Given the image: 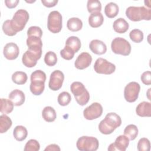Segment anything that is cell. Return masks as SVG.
<instances>
[{"mask_svg":"<svg viewBox=\"0 0 151 151\" xmlns=\"http://www.w3.org/2000/svg\"><path fill=\"white\" fill-rule=\"evenodd\" d=\"M94 69L98 74L109 75L115 71L116 66L104 58H99L94 64Z\"/></svg>","mask_w":151,"mask_h":151,"instance_id":"obj_9","label":"cell"},{"mask_svg":"<svg viewBox=\"0 0 151 151\" xmlns=\"http://www.w3.org/2000/svg\"><path fill=\"white\" fill-rule=\"evenodd\" d=\"M2 30L4 34L8 36H14L17 33L14 29L12 24L11 20L8 19L4 21L2 25Z\"/></svg>","mask_w":151,"mask_h":151,"instance_id":"obj_36","label":"cell"},{"mask_svg":"<svg viewBox=\"0 0 151 151\" xmlns=\"http://www.w3.org/2000/svg\"><path fill=\"white\" fill-rule=\"evenodd\" d=\"M67 27L68 29H69L71 31H78L81 30L83 27V22L78 18L73 17L70 18L67 21Z\"/></svg>","mask_w":151,"mask_h":151,"instance_id":"obj_23","label":"cell"},{"mask_svg":"<svg viewBox=\"0 0 151 151\" xmlns=\"http://www.w3.org/2000/svg\"><path fill=\"white\" fill-rule=\"evenodd\" d=\"M104 21V18L100 12L91 14L88 17V24L93 28L100 27Z\"/></svg>","mask_w":151,"mask_h":151,"instance_id":"obj_22","label":"cell"},{"mask_svg":"<svg viewBox=\"0 0 151 151\" xmlns=\"http://www.w3.org/2000/svg\"><path fill=\"white\" fill-rule=\"evenodd\" d=\"M28 79L27 74L23 71H15L12 75V81L17 84H24Z\"/></svg>","mask_w":151,"mask_h":151,"instance_id":"obj_31","label":"cell"},{"mask_svg":"<svg viewBox=\"0 0 151 151\" xmlns=\"http://www.w3.org/2000/svg\"><path fill=\"white\" fill-rule=\"evenodd\" d=\"M62 22V15L58 11H52L50 12L48 16L47 27L50 32L54 34L60 32L63 27Z\"/></svg>","mask_w":151,"mask_h":151,"instance_id":"obj_8","label":"cell"},{"mask_svg":"<svg viewBox=\"0 0 151 151\" xmlns=\"http://www.w3.org/2000/svg\"><path fill=\"white\" fill-rule=\"evenodd\" d=\"M44 62L48 66L52 67L55 65L57 62L56 54L51 51L47 52L44 56Z\"/></svg>","mask_w":151,"mask_h":151,"instance_id":"obj_33","label":"cell"},{"mask_svg":"<svg viewBox=\"0 0 151 151\" xmlns=\"http://www.w3.org/2000/svg\"><path fill=\"white\" fill-rule=\"evenodd\" d=\"M70 90L79 105L83 106L88 102L90 94L82 83L79 81L73 82L70 86Z\"/></svg>","mask_w":151,"mask_h":151,"instance_id":"obj_4","label":"cell"},{"mask_svg":"<svg viewBox=\"0 0 151 151\" xmlns=\"http://www.w3.org/2000/svg\"><path fill=\"white\" fill-rule=\"evenodd\" d=\"M87 8L88 12L91 14L100 12L101 10V2L98 0H88L87 3Z\"/></svg>","mask_w":151,"mask_h":151,"instance_id":"obj_32","label":"cell"},{"mask_svg":"<svg viewBox=\"0 0 151 151\" xmlns=\"http://www.w3.org/2000/svg\"><path fill=\"white\" fill-rule=\"evenodd\" d=\"M12 122L11 119L6 114L0 116V133H4L6 132L11 127Z\"/></svg>","mask_w":151,"mask_h":151,"instance_id":"obj_28","label":"cell"},{"mask_svg":"<svg viewBox=\"0 0 151 151\" xmlns=\"http://www.w3.org/2000/svg\"><path fill=\"white\" fill-rule=\"evenodd\" d=\"M138 129L134 124L127 125L124 130V135L127 136L129 140H134L138 134Z\"/></svg>","mask_w":151,"mask_h":151,"instance_id":"obj_30","label":"cell"},{"mask_svg":"<svg viewBox=\"0 0 151 151\" xmlns=\"http://www.w3.org/2000/svg\"><path fill=\"white\" fill-rule=\"evenodd\" d=\"M65 46L70 48L75 53L77 52L81 48L80 40L77 37L71 36L67 39Z\"/></svg>","mask_w":151,"mask_h":151,"instance_id":"obj_25","label":"cell"},{"mask_svg":"<svg viewBox=\"0 0 151 151\" xmlns=\"http://www.w3.org/2000/svg\"><path fill=\"white\" fill-rule=\"evenodd\" d=\"M41 2L44 6L48 8H51L57 5L58 3V0H41Z\"/></svg>","mask_w":151,"mask_h":151,"instance_id":"obj_42","label":"cell"},{"mask_svg":"<svg viewBox=\"0 0 151 151\" xmlns=\"http://www.w3.org/2000/svg\"><path fill=\"white\" fill-rule=\"evenodd\" d=\"M9 99L13 103L14 106H19L24 104L25 100V96L24 92L18 89L12 90L8 96Z\"/></svg>","mask_w":151,"mask_h":151,"instance_id":"obj_18","label":"cell"},{"mask_svg":"<svg viewBox=\"0 0 151 151\" xmlns=\"http://www.w3.org/2000/svg\"><path fill=\"white\" fill-rule=\"evenodd\" d=\"M137 146L139 151H149L150 149V143L148 139L143 137L138 141Z\"/></svg>","mask_w":151,"mask_h":151,"instance_id":"obj_38","label":"cell"},{"mask_svg":"<svg viewBox=\"0 0 151 151\" xmlns=\"http://www.w3.org/2000/svg\"><path fill=\"white\" fill-rule=\"evenodd\" d=\"M58 103L60 106H67L71 100V95L67 91H63L58 96L57 98Z\"/></svg>","mask_w":151,"mask_h":151,"instance_id":"obj_35","label":"cell"},{"mask_svg":"<svg viewBox=\"0 0 151 151\" xmlns=\"http://www.w3.org/2000/svg\"><path fill=\"white\" fill-rule=\"evenodd\" d=\"M140 90V84L135 81H132L128 83L124 87V97L125 100L129 103H133L136 101L138 98Z\"/></svg>","mask_w":151,"mask_h":151,"instance_id":"obj_10","label":"cell"},{"mask_svg":"<svg viewBox=\"0 0 151 151\" xmlns=\"http://www.w3.org/2000/svg\"><path fill=\"white\" fill-rule=\"evenodd\" d=\"M122 124L121 117L115 113L111 112L107 113L105 118L102 120L99 124L100 132L104 134L112 133L116 129L119 127Z\"/></svg>","mask_w":151,"mask_h":151,"instance_id":"obj_1","label":"cell"},{"mask_svg":"<svg viewBox=\"0 0 151 151\" xmlns=\"http://www.w3.org/2000/svg\"><path fill=\"white\" fill-rule=\"evenodd\" d=\"M60 147L56 144H51L50 145H48V146H47L45 147V149H44L45 151H51V150H54V151H60Z\"/></svg>","mask_w":151,"mask_h":151,"instance_id":"obj_44","label":"cell"},{"mask_svg":"<svg viewBox=\"0 0 151 151\" xmlns=\"http://www.w3.org/2000/svg\"><path fill=\"white\" fill-rule=\"evenodd\" d=\"M92 61L91 55L87 52H81L75 61L74 65L78 70H83L88 67Z\"/></svg>","mask_w":151,"mask_h":151,"instance_id":"obj_15","label":"cell"},{"mask_svg":"<svg viewBox=\"0 0 151 151\" xmlns=\"http://www.w3.org/2000/svg\"><path fill=\"white\" fill-rule=\"evenodd\" d=\"M118 5L113 2L108 3L104 8V13L109 18H113L117 16L119 13Z\"/></svg>","mask_w":151,"mask_h":151,"instance_id":"obj_26","label":"cell"},{"mask_svg":"<svg viewBox=\"0 0 151 151\" xmlns=\"http://www.w3.org/2000/svg\"><path fill=\"white\" fill-rule=\"evenodd\" d=\"M31 84L29 89L31 92L35 96L41 95L45 88L46 80L45 73L40 70H37L32 72L30 77Z\"/></svg>","mask_w":151,"mask_h":151,"instance_id":"obj_2","label":"cell"},{"mask_svg":"<svg viewBox=\"0 0 151 151\" xmlns=\"http://www.w3.org/2000/svg\"><path fill=\"white\" fill-rule=\"evenodd\" d=\"M28 50L35 54L40 58L42 55V42L41 38L37 36H29L27 41Z\"/></svg>","mask_w":151,"mask_h":151,"instance_id":"obj_13","label":"cell"},{"mask_svg":"<svg viewBox=\"0 0 151 151\" xmlns=\"http://www.w3.org/2000/svg\"><path fill=\"white\" fill-rule=\"evenodd\" d=\"M27 35L29 36H37L41 38L42 35V31L40 27L37 26L30 27L27 31Z\"/></svg>","mask_w":151,"mask_h":151,"instance_id":"obj_40","label":"cell"},{"mask_svg":"<svg viewBox=\"0 0 151 151\" xmlns=\"http://www.w3.org/2000/svg\"><path fill=\"white\" fill-rule=\"evenodd\" d=\"M111 48L114 53L124 56L129 55L131 52L130 44L126 39L121 37H116L113 40Z\"/></svg>","mask_w":151,"mask_h":151,"instance_id":"obj_6","label":"cell"},{"mask_svg":"<svg viewBox=\"0 0 151 151\" xmlns=\"http://www.w3.org/2000/svg\"><path fill=\"white\" fill-rule=\"evenodd\" d=\"M19 2V1L18 0H5V4L8 8L12 9L15 8L17 6Z\"/></svg>","mask_w":151,"mask_h":151,"instance_id":"obj_43","label":"cell"},{"mask_svg":"<svg viewBox=\"0 0 151 151\" xmlns=\"http://www.w3.org/2000/svg\"><path fill=\"white\" fill-rule=\"evenodd\" d=\"M137 115L140 117H150L151 116V103L147 101H142L140 103L136 109Z\"/></svg>","mask_w":151,"mask_h":151,"instance_id":"obj_20","label":"cell"},{"mask_svg":"<svg viewBox=\"0 0 151 151\" xmlns=\"http://www.w3.org/2000/svg\"><path fill=\"white\" fill-rule=\"evenodd\" d=\"M40 58L34 52L27 50L26 51L22 57V64L27 67L32 68L36 65L37 61Z\"/></svg>","mask_w":151,"mask_h":151,"instance_id":"obj_17","label":"cell"},{"mask_svg":"<svg viewBox=\"0 0 151 151\" xmlns=\"http://www.w3.org/2000/svg\"><path fill=\"white\" fill-rule=\"evenodd\" d=\"M4 57L9 60H13L16 59L19 54V49L18 45L14 42L7 43L3 50Z\"/></svg>","mask_w":151,"mask_h":151,"instance_id":"obj_16","label":"cell"},{"mask_svg":"<svg viewBox=\"0 0 151 151\" xmlns=\"http://www.w3.org/2000/svg\"><path fill=\"white\" fill-rule=\"evenodd\" d=\"M14 109V104L9 100L6 99H1V113L8 114L11 113Z\"/></svg>","mask_w":151,"mask_h":151,"instance_id":"obj_29","label":"cell"},{"mask_svg":"<svg viewBox=\"0 0 151 151\" xmlns=\"http://www.w3.org/2000/svg\"><path fill=\"white\" fill-rule=\"evenodd\" d=\"M126 17L132 21L151 19V9L142 6H131L126 11Z\"/></svg>","mask_w":151,"mask_h":151,"instance_id":"obj_3","label":"cell"},{"mask_svg":"<svg viewBox=\"0 0 151 151\" xmlns=\"http://www.w3.org/2000/svg\"><path fill=\"white\" fill-rule=\"evenodd\" d=\"M129 144V139L125 135H120L115 140L114 143H111L107 150L109 151H125Z\"/></svg>","mask_w":151,"mask_h":151,"instance_id":"obj_14","label":"cell"},{"mask_svg":"<svg viewBox=\"0 0 151 151\" xmlns=\"http://www.w3.org/2000/svg\"><path fill=\"white\" fill-rule=\"evenodd\" d=\"M130 40L136 43H140L143 40V33L139 29H134L129 33Z\"/></svg>","mask_w":151,"mask_h":151,"instance_id":"obj_34","label":"cell"},{"mask_svg":"<svg viewBox=\"0 0 151 151\" xmlns=\"http://www.w3.org/2000/svg\"><path fill=\"white\" fill-rule=\"evenodd\" d=\"M29 17L28 12L25 9H20L15 12L11 19V24L17 32L21 31L25 28Z\"/></svg>","mask_w":151,"mask_h":151,"instance_id":"obj_7","label":"cell"},{"mask_svg":"<svg viewBox=\"0 0 151 151\" xmlns=\"http://www.w3.org/2000/svg\"><path fill=\"white\" fill-rule=\"evenodd\" d=\"M89 48L93 53L97 55L104 54L107 51L106 45L99 40H92L90 42Z\"/></svg>","mask_w":151,"mask_h":151,"instance_id":"obj_19","label":"cell"},{"mask_svg":"<svg viewBox=\"0 0 151 151\" xmlns=\"http://www.w3.org/2000/svg\"><path fill=\"white\" fill-rule=\"evenodd\" d=\"M40 149V145L38 142L35 139L29 140L25 144L24 151H38Z\"/></svg>","mask_w":151,"mask_h":151,"instance_id":"obj_37","label":"cell"},{"mask_svg":"<svg viewBox=\"0 0 151 151\" xmlns=\"http://www.w3.org/2000/svg\"><path fill=\"white\" fill-rule=\"evenodd\" d=\"M64 80L63 73L58 70H54L51 73L48 83L49 88L53 91L60 90L63 85Z\"/></svg>","mask_w":151,"mask_h":151,"instance_id":"obj_12","label":"cell"},{"mask_svg":"<svg viewBox=\"0 0 151 151\" xmlns=\"http://www.w3.org/2000/svg\"><path fill=\"white\" fill-rule=\"evenodd\" d=\"M141 81L145 85L151 84V72L150 71H146L142 73L140 77Z\"/></svg>","mask_w":151,"mask_h":151,"instance_id":"obj_41","label":"cell"},{"mask_svg":"<svg viewBox=\"0 0 151 151\" xmlns=\"http://www.w3.org/2000/svg\"><path fill=\"white\" fill-rule=\"evenodd\" d=\"M75 52L68 47L65 45V47L60 51V55L61 57L66 60H70L73 58Z\"/></svg>","mask_w":151,"mask_h":151,"instance_id":"obj_39","label":"cell"},{"mask_svg":"<svg viewBox=\"0 0 151 151\" xmlns=\"http://www.w3.org/2000/svg\"><path fill=\"white\" fill-rule=\"evenodd\" d=\"M28 135L27 129L23 126H17L13 131V136L18 141H22L25 140Z\"/></svg>","mask_w":151,"mask_h":151,"instance_id":"obj_27","label":"cell"},{"mask_svg":"<svg viewBox=\"0 0 151 151\" xmlns=\"http://www.w3.org/2000/svg\"><path fill=\"white\" fill-rule=\"evenodd\" d=\"M76 146L81 151H95L99 148V142L94 137L83 136L78 139Z\"/></svg>","mask_w":151,"mask_h":151,"instance_id":"obj_5","label":"cell"},{"mask_svg":"<svg viewBox=\"0 0 151 151\" xmlns=\"http://www.w3.org/2000/svg\"><path fill=\"white\" fill-rule=\"evenodd\" d=\"M42 116L45 121L47 122H52L55 120L57 114L55 110L53 107L51 106H46L42 111Z\"/></svg>","mask_w":151,"mask_h":151,"instance_id":"obj_24","label":"cell"},{"mask_svg":"<svg viewBox=\"0 0 151 151\" xmlns=\"http://www.w3.org/2000/svg\"><path fill=\"white\" fill-rule=\"evenodd\" d=\"M129 27V23L122 18H119L115 20L113 24V29L119 34L125 33L128 30Z\"/></svg>","mask_w":151,"mask_h":151,"instance_id":"obj_21","label":"cell"},{"mask_svg":"<svg viewBox=\"0 0 151 151\" xmlns=\"http://www.w3.org/2000/svg\"><path fill=\"white\" fill-rule=\"evenodd\" d=\"M103 113V107L99 103H93L87 107L83 111L84 118L88 120L96 119L100 117Z\"/></svg>","mask_w":151,"mask_h":151,"instance_id":"obj_11","label":"cell"}]
</instances>
